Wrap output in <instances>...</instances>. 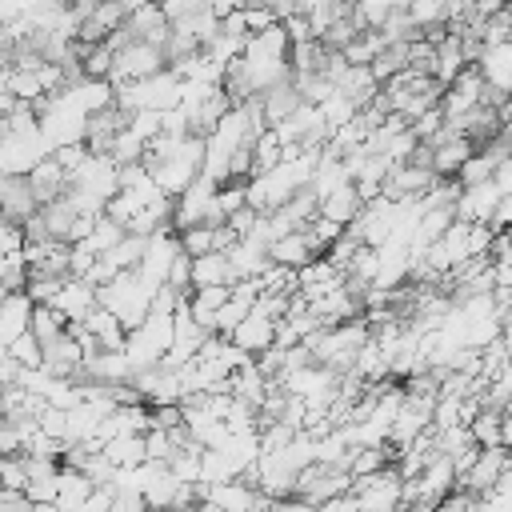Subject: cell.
Wrapping results in <instances>:
<instances>
[{
	"instance_id": "obj_1",
	"label": "cell",
	"mask_w": 512,
	"mask_h": 512,
	"mask_svg": "<svg viewBox=\"0 0 512 512\" xmlns=\"http://www.w3.org/2000/svg\"><path fill=\"white\" fill-rule=\"evenodd\" d=\"M148 304H152V292L136 280V272H116L104 288H96V308L112 312L124 332H132V328L144 324Z\"/></svg>"
},
{
	"instance_id": "obj_2",
	"label": "cell",
	"mask_w": 512,
	"mask_h": 512,
	"mask_svg": "<svg viewBox=\"0 0 512 512\" xmlns=\"http://www.w3.org/2000/svg\"><path fill=\"white\" fill-rule=\"evenodd\" d=\"M348 496H352L356 512H392V508H400V476H396V468L388 464V468L376 472V476L352 480V484H348Z\"/></svg>"
},
{
	"instance_id": "obj_3",
	"label": "cell",
	"mask_w": 512,
	"mask_h": 512,
	"mask_svg": "<svg viewBox=\"0 0 512 512\" xmlns=\"http://www.w3.org/2000/svg\"><path fill=\"white\" fill-rule=\"evenodd\" d=\"M512 468H508V448H480L476 452V464L456 480V488L460 492H468V496H484L500 476H508Z\"/></svg>"
},
{
	"instance_id": "obj_4",
	"label": "cell",
	"mask_w": 512,
	"mask_h": 512,
	"mask_svg": "<svg viewBox=\"0 0 512 512\" xmlns=\"http://www.w3.org/2000/svg\"><path fill=\"white\" fill-rule=\"evenodd\" d=\"M500 200H504V192L492 180H484L476 188H460V196L452 204V216H456V224H488V216L496 212Z\"/></svg>"
},
{
	"instance_id": "obj_5",
	"label": "cell",
	"mask_w": 512,
	"mask_h": 512,
	"mask_svg": "<svg viewBox=\"0 0 512 512\" xmlns=\"http://www.w3.org/2000/svg\"><path fill=\"white\" fill-rule=\"evenodd\" d=\"M224 260H228V268H232V284L256 280V276L268 268V240H260V236L252 232V236L236 240V244L224 252Z\"/></svg>"
},
{
	"instance_id": "obj_6",
	"label": "cell",
	"mask_w": 512,
	"mask_h": 512,
	"mask_svg": "<svg viewBox=\"0 0 512 512\" xmlns=\"http://www.w3.org/2000/svg\"><path fill=\"white\" fill-rule=\"evenodd\" d=\"M28 216H36V200L28 192V180L24 176H0V220L20 228Z\"/></svg>"
},
{
	"instance_id": "obj_7",
	"label": "cell",
	"mask_w": 512,
	"mask_h": 512,
	"mask_svg": "<svg viewBox=\"0 0 512 512\" xmlns=\"http://www.w3.org/2000/svg\"><path fill=\"white\" fill-rule=\"evenodd\" d=\"M24 180H28V192H32V200H36V208L60 200L64 188H68V180H64V172H60V164H56L52 156H44L40 164H32Z\"/></svg>"
},
{
	"instance_id": "obj_8",
	"label": "cell",
	"mask_w": 512,
	"mask_h": 512,
	"mask_svg": "<svg viewBox=\"0 0 512 512\" xmlns=\"http://www.w3.org/2000/svg\"><path fill=\"white\" fill-rule=\"evenodd\" d=\"M300 104H304V100L296 96L292 80H280V84H272V88H264V92L256 96V108H260V116H264V124H268V128L284 124Z\"/></svg>"
},
{
	"instance_id": "obj_9",
	"label": "cell",
	"mask_w": 512,
	"mask_h": 512,
	"mask_svg": "<svg viewBox=\"0 0 512 512\" xmlns=\"http://www.w3.org/2000/svg\"><path fill=\"white\" fill-rule=\"evenodd\" d=\"M48 308H56L68 324H84V316L96 308V292H92L84 280H64Z\"/></svg>"
},
{
	"instance_id": "obj_10",
	"label": "cell",
	"mask_w": 512,
	"mask_h": 512,
	"mask_svg": "<svg viewBox=\"0 0 512 512\" xmlns=\"http://www.w3.org/2000/svg\"><path fill=\"white\" fill-rule=\"evenodd\" d=\"M476 72H480V80L488 88L508 92V84H512V40L508 44H488L480 52V60H476Z\"/></svg>"
},
{
	"instance_id": "obj_11",
	"label": "cell",
	"mask_w": 512,
	"mask_h": 512,
	"mask_svg": "<svg viewBox=\"0 0 512 512\" xmlns=\"http://www.w3.org/2000/svg\"><path fill=\"white\" fill-rule=\"evenodd\" d=\"M312 260H320V256H316V248L308 244L304 232H288V236H276V240L268 244V264H280V268L300 272V268L312 264Z\"/></svg>"
},
{
	"instance_id": "obj_12",
	"label": "cell",
	"mask_w": 512,
	"mask_h": 512,
	"mask_svg": "<svg viewBox=\"0 0 512 512\" xmlns=\"http://www.w3.org/2000/svg\"><path fill=\"white\" fill-rule=\"evenodd\" d=\"M28 316H32V304L24 292L0 300V348H8L20 332H28Z\"/></svg>"
},
{
	"instance_id": "obj_13",
	"label": "cell",
	"mask_w": 512,
	"mask_h": 512,
	"mask_svg": "<svg viewBox=\"0 0 512 512\" xmlns=\"http://www.w3.org/2000/svg\"><path fill=\"white\" fill-rule=\"evenodd\" d=\"M360 196L352 192V184H344V188H336L332 196H324L320 200V208H316V216L320 220H332V224H340V228H348L356 216H360Z\"/></svg>"
},
{
	"instance_id": "obj_14",
	"label": "cell",
	"mask_w": 512,
	"mask_h": 512,
	"mask_svg": "<svg viewBox=\"0 0 512 512\" xmlns=\"http://www.w3.org/2000/svg\"><path fill=\"white\" fill-rule=\"evenodd\" d=\"M84 328L92 332V340H96V348L100 352H120L124 348V328H120V320L112 316V312H104V308H92L88 316H84Z\"/></svg>"
},
{
	"instance_id": "obj_15",
	"label": "cell",
	"mask_w": 512,
	"mask_h": 512,
	"mask_svg": "<svg viewBox=\"0 0 512 512\" xmlns=\"http://www.w3.org/2000/svg\"><path fill=\"white\" fill-rule=\"evenodd\" d=\"M64 332H68V320H64L56 308H48V304H32V316H28V336H32L40 348L56 344Z\"/></svg>"
},
{
	"instance_id": "obj_16",
	"label": "cell",
	"mask_w": 512,
	"mask_h": 512,
	"mask_svg": "<svg viewBox=\"0 0 512 512\" xmlns=\"http://www.w3.org/2000/svg\"><path fill=\"white\" fill-rule=\"evenodd\" d=\"M192 288H232V268L224 256H200L192 260Z\"/></svg>"
},
{
	"instance_id": "obj_17",
	"label": "cell",
	"mask_w": 512,
	"mask_h": 512,
	"mask_svg": "<svg viewBox=\"0 0 512 512\" xmlns=\"http://www.w3.org/2000/svg\"><path fill=\"white\" fill-rule=\"evenodd\" d=\"M176 244H180V252H184L188 260L212 256V252H216V228H204V224L184 228V232H176Z\"/></svg>"
},
{
	"instance_id": "obj_18",
	"label": "cell",
	"mask_w": 512,
	"mask_h": 512,
	"mask_svg": "<svg viewBox=\"0 0 512 512\" xmlns=\"http://www.w3.org/2000/svg\"><path fill=\"white\" fill-rule=\"evenodd\" d=\"M120 236H124V228H120V224H112L108 216H96V224H92V232H88L84 248H88L92 256H104L108 248H116V244H120Z\"/></svg>"
},
{
	"instance_id": "obj_19",
	"label": "cell",
	"mask_w": 512,
	"mask_h": 512,
	"mask_svg": "<svg viewBox=\"0 0 512 512\" xmlns=\"http://www.w3.org/2000/svg\"><path fill=\"white\" fill-rule=\"evenodd\" d=\"M4 352H8V356H12V360L24 368V372H36V368H40V344H36L28 332H20V336H16V340H12Z\"/></svg>"
},
{
	"instance_id": "obj_20",
	"label": "cell",
	"mask_w": 512,
	"mask_h": 512,
	"mask_svg": "<svg viewBox=\"0 0 512 512\" xmlns=\"http://www.w3.org/2000/svg\"><path fill=\"white\" fill-rule=\"evenodd\" d=\"M28 472H24V456H0V492H20L24 496Z\"/></svg>"
},
{
	"instance_id": "obj_21",
	"label": "cell",
	"mask_w": 512,
	"mask_h": 512,
	"mask_svg": "<svg viewBox=\"0 0 512 512\" xmlns=\"http://www.w3.org/2000/svg\"><path fill=\"white\" fill-rule=\"evenodd\" d=\"M436 512H476V496H468V492L452 488V492L436 504Z\"/></svg>"
},
{
	"instance_id": "obj_22",
	"label": "cell",
	"mask_w": 512,
	"mask_h": 512,
	"mask_svg": "<svg viewBox=\"0 0 512 512\" xmlns=\"http://www.w3.org/2000/svg\"><path fill=\"white\" fill-rule=\"evenodd\" d=\"M272 512H316V508L308 500H300V496H284V500L272 504Z\"/></svg>"
},
{
	"instance_id": "obj_23",
	"label": "cell",
	"mask_w": 512,
	"mask_h": 512,
	"mask_svg": "<svg viewBox=\"0 0 512 512\" xmlns=\"http://www.w3.org/2000/svg\"><path fill=\"white\" fill-rule=\"evenodd\" d=\"M316 512H356V504H352V496H336V500H328V504H320Z\"/></svg>"
},
{
	"instance_id": "obj_24",
	"label": "cell",
	"mask_w": 512,
	"mask_h": 512,
	"mask_svg": "<svg viewBox=\"0 0 512 512\" xmlns=\"http://www.w3.org/2000/svg\"><path fill=\"white\" fill-rule=\"evenodd\" d=\"M0 412H4V388H0Z\"/></svg>"
}]
</instances>
